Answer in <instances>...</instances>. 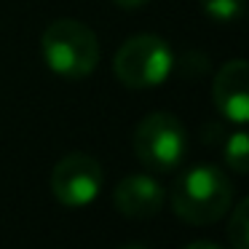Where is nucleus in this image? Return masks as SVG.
Masks as SVG:
<instances>
[{
  "label": "nucleus",
  "mask_w": 249,
  "mask_h": 249,
  "mask_svg": "<svg viewBox=\"0 0 249 249\" xmlns=\"http://www.w3.org/2000/svg\"><path fill=\"white\" fill-rule=\"evenodd\" d=\"M134 153L150 172H172L185 161L188 131L172 113H150L134 129Z\"/></svg>",
  "instance_id": "4"
},
{
  "label": "nucleus",
  "mask_w": 249,
  "mask_h": 249,
  "mask_svg": "<svg viewBox=\"0 0 249 249\" xmlns=\"http://www.w3.org/2000/svg\"><path fill=\"white\" fill-rule=\"evenodd\" d=\"M182 249H222V247H217V244H212V241H193Z\"/></svg>",
  "instance_id": "12"
},
{
  "label": "nucleus",
  "mask_w": 249,
  "mask_h": 249,
  "mask_svg": "<svg viewBox=\"0 0 249 249\" xmlns=\"http://www.w3.org/2000/svg\"><path fill=\"white\" fill-rule=\"evenodd\" d=\"M118 8H126V11H134V8H142L147 0H113Z\"/></svg>",
  "instance_id": "11"
},
{
  "label": "nucleus",
  "mask_w": 249,
  "mask_h": 249,
  "mask_svg": "<svg viewBox=\"0 0 249 249\" xmlns=\"http://www.w3.org/2000/svg\"><path fill=\"white\" fill-rule=\"evenodd\" d=\"M166 190L153 174H129L115 188V209L129 220H147L163 206Z\"/></svg>",
  "instance_id": "7"
},
{
  "label": "nucleus",
  "mask_w": 249,
  "mask_h": 249,
  "mask_svg": "<svg viewBox=\"0 0 249 249\" xmlns=\"http://www.w3.org/2000/svg\"><path fill=\"white\" fill-rule=\"evenodd\" d=\"M214 105L228 121L244 126L249 121V65L244 59H231L217 70L212 83Z\"/></svg>",
  "instance_id": "6"
},
{
  "label": "nucleus",
  "mask_w": 249,
  "mask_h": 249,
  "mask_svg": "<svg viewBox=\"0 0 249 249\" xmlns=\"http://www.w3.org/2000/svg\"><path fill=\"white\" fill-rule=\"evenodd\" d=\"M201 6L214 22H236L244 11V0H201Z\"/></svg>",
  "instance_id": "10"
},
{
  "label": "nucleus",
  "mask_w": 249,
  "mask_h": 249,
  "mask_svg": "<svg viewBox=\"0 0 249 249\" xmlns=\"http://www.w3.org/2000/svg\"><path fill=\"white\" fill-rule=\"evenodd\" d=\"M174 70L172 46L158 35H134L113 56V72L126 89L145 91L161 86Z\"/></svg>",
  "instance_id": "3"
},
{
  "label": "nucleus",
  "mask_w": 249,
  "mask_h": 249,
  "mask_svg": "<svg viewBox=\"0 0 249 249\" xmlns=\"http://www.w3.org/2000/svg\"><path fill=\"white\" fill-rule=\"evenodd\" d=\"M105 172L89 153H67L51 172V193L65 206H89L102 190Z\"/></svg>",
  "instance_id": "5"
},
{
  "label": "nucleus",
  "mask_w": 249,
  "mask_h": 249,
  "mask_svg": "<svg viewBox=\"0 0 249 249\" xmlns=\"http://www.w3.org/2000/svg\"><path fill=\"white\" fill-rule=\"evenodd\" d=\"M43 59L51 72L70 81L89 78L99 65V38L78 19H56L40 38Z\"/></svg>",
  "instance_id": "2"
},
{
  "label": "nucleus",
  "mask_w": 249,
  "mask_h": 249,
  "mask_svg": "<svg viewBox=\"0 0 249 249\" xmlns=\"http://www.w3.org/2000/svg\"><path fill=\"white\" fill-rule=\"evenodd\" d=\"M174 214L190 225H209L228 214L233 201V185L225 172L212 163H198L174 179L169 193Z\"/></svg>",
  "instance_id": "1"
},
{
  "label": "nucleus",
  "mask_w": 249,
  "mask_h": 249,
  "mask_svg": "<svg viewBox=\"0 0 249 249\" xmlns=\"http://www.w3.org/2000/svg\"><path fill=\"white\" fill-rule=\"evenodd\" d=\"M228 241L233 249H249V201H238L228 220Z\"/></svg>",
  "instance_id": "9"
},
{
  "label": "nucleus",
  "mask_w": 249,
  "mask_h": 249,
  "mask_svg": "<svg viewBox=\"0 0 249 249\" xmlns=\"http://www.w3.org/2000/svg\"><path fill=\"white\" fill-rule=\"evenodd\" d=\"M121 249H150V247H145V244H124Z\"/></svg>",
  "instance_id": "13"
},
{
  "label": "nucleus",
  "mask_w": 249,
  "mask_h": 249,
  "mask_svg": "<svg viewBox=\"0 0 249 249\" xmlns=\"http://www.w3.org/2000/svg\"><path fill=\"white\" fill-rule=\"evenodd\" d=\"M222 158H225V163L236 174L249 172V140H247V131L244 129H236L225 140V145H222Z\"/></svg>",
  "instance_id": "8"
}]
</instances>
